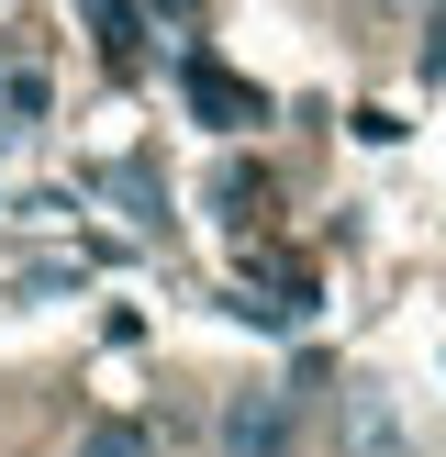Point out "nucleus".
Segmentation results:
<instances>
[{"label": "nucleus", "mask_w": 446, "mask_h": 457, "mask_svg": "<svg viewBox=\"0 0 446 457\" xmlns=\"http://www.w3.org/2000/svg\"><path fill=\"white\" fill-rule=\"evenodd\" d=\"M223 457H290V391H235L223 402Z\"/></svg>", "instance_id": "1"}, {"label": "nucleus", "mask_w": 446, "mask_h": 457, "mask_svg": "<svg viewBox=\"0 0 446 457\" xmlns=\"http://www.w3.org/2000/svg\"><path fill=\"white\" fill-rule=\"evenodd\" d=\"M346 457H413L401 391H379V379H357V391H346Z\"/></svg>", "instance_id": "2"}, {"label": "nucleus", "mask_w": 446, "mask_h": 457, "mask_svg": "<svg viewBox=\"0 0 446 457\" xmlns=\"http://www.w3.org/2000/svg\"><path fill=\"white\" fill-rule=\"evenodd\" d=\"M67 457H156L145 436H134V424H89V436L78 446H67Z\"/></svg>", "instance_id": "3"}, {"label": "nucleus", "mask_w": 446, "mask_h": 457, "mask_svg": "<svg viewBox=\"0 0 446 457\" xmlns=\"http://www.w3.org/2000/svg\"><path fill=\"white\" fill-rule=\"evenodd\" d=\"M435 12H446V0H435Z\"/></svg>", "instance_id": "4"}]
</instances>
